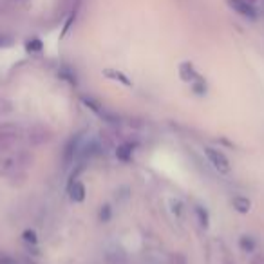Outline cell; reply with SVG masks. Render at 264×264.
<instances>
[{"label":"cell","mask_w":264,"mask_h":264,"mask_svg":"<svg viewBox=\"0 0 264 264\" xmlns=\"http://www.w3.org/2000/svg\"><path fill=\"white\" fill-rule=\"evenodd\" d=\"M228 4L235 13H239V15L245 16V18H250V20L257 18L255 6H253L252 2H248V0H228Z\"/></svg>","instance_id":"cell-1"},{"label":"cell","mask_w":264,"mask_h":264,"mask_svg":"<svg viewBox=\"0 0 264 264\" xmlns=\"http://www.w3.org/2000/svg\"><path fill=\"white\" fill-rule=\"evenodd\" d=\"M207 154L210 157V161L214 163L215 169H219L221 172H228L230 170V165H228V159L222 156L219 150H214V149H207Z\"/></svg>","instance_id":"cell-2"},{"label":"cell","mask_w":264,"mask_h":264,"mask_svg":"<svg viewBox=\"0 0 264 264\" xmlns=\"http://www.w3.org/2000/svg\"><path fill=\"white\" fill-rule=\"evenodd\" d=\"M234 203L237 205L239 210H241V212H248L250 210V201H242V199H239V197H237V199H235Z\"/></svg>","instance_id":"cell-3"}]
</instances>
